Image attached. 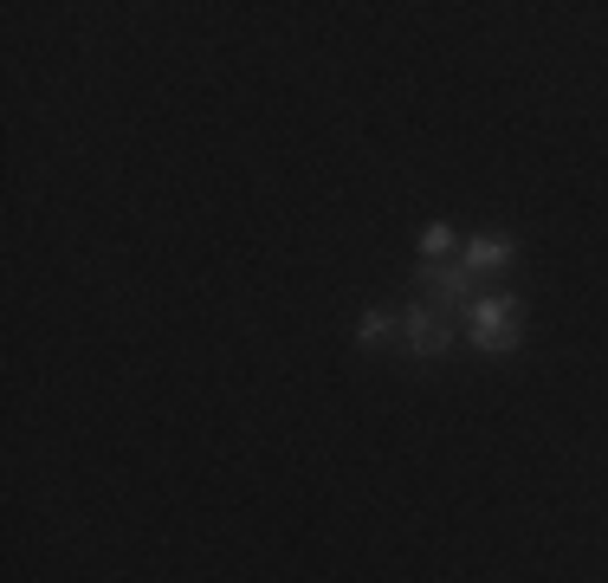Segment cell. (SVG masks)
<instances>
[{"label":"cell","mask_w":608,"mask_h":583,"mask_svg":"<svg viewBox=\"0 0 608 583\" xmlns=\"http://www.w3.org/2000/svg\"><path fill=\"white\" fill-rule=\"evenodd\" d=\"M402 338H408L420 356H440V350L454 344V318H447V311H434V305H408V311H402Z\"/></svg>","instance_id":"obj_2"},{"label":"cell","mask_w":608,"mask_h":583,"mask_svg":"<svg viewBox=\"0 0 608 583\" xmlns=\"http://www.w3.org/2000/svg\"><path fill=\"white\" fill-rule=\"evenodd\" d=\"M420 253H427V260H447V253H454V228H427L420 233Z\"/></svg>","instance_id":"obj_5"},{"label":"cell","mask_w":608,"mask_h":583,"mask_svg":"<svg viewBox=\"0 0 608 583\" xmlns=\"http://www.w3.org/2000/svg\"><path fill=\"white\" fill-rule=\"evenodd\" d=\"M395 331H402V318H395V311H369V318L356 324V338H363V344H388Z\"/></svg>","instance_id":"obj_4"},{"label":"cell","mask_w":608,"mask_h":583,"mask_svg":"<svg viewBox=\"0 0 608 583\" xmlns=\"http://www.w3.org/2000/svg\"><path fill=\"white\" fill-rule=\"evenodd\" d=\"M466 267H473V272L511 267V240H498V233H486V240H473V247H466Z\"/></svg>","instance_id":"obj_3"},{"label":"cell","mask_w":608,"mask_h":583,"mask_svg":"<svg viewBox=\"0 0 608 583\" xmlns=\"http://www.w3.org/2000/svg\"><path fill=\"white\" fill-rule=\"evenodd\" d=\"M473 344L493 350V356L518 344V299H479L473 305Z\"/></svg>","instance_id":"obj_1"}]
</instances>
